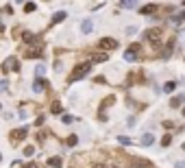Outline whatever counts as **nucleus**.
<instances>
[{
  "label": "nucleus",
  "instance_id": "obj_11",
  "mask_svg": "<svg viewBox=\"0 0 185 168\" xmlns=\"http://www.w3.org/2000/svg\"><path fill=\"white\" fill-rule=\"evenodd\" d=\"M91 29H94V22H91L89 18L81 22V31H83V33H91Z\"/></svg>",
  "mask_w": 185,
  "mask_h": 168
},
{
  "label": "nucleus",
  "instance_id": "obj_32",
  "mask_svg": "<svg viewBox=\"0 0 185 168\" xmlns=\"http://www.w3.org/2000/svg\"><path fill=\"white\" fill-rule=\"evenodd\" d=\"M91 168H107V166H105V164H94Z\"/></svg>",
  "mask_w": 185,
  "mask_h": 168
},
{
  "label": "nucleus",
  "instance_id": "obj_14",
  "mask_svg": "<svg viewBox=\"0 0 185 168\" xmlns=\"http://www.w3.org/2000/svg\"><path fill=\"white\" fill-rule=\"evenodd\" d=\"M155 9H157V5H144V7L140 9V13H142V15H148V13H155Z\"/></svg>",
  "mask_w": 185,
  "mask_h": 168
},
{
  "label": "nucleus",
  "instance_id": "obj_28",
  "mask_svg": "<svg viewBox=\"0 0 185 168\" xmlns=\"http://www.w3.org/2000/svg\"><path fill=\"white\" fill-rule=\"evenodd\" d=\"M24 168H39V164H37V162H26Z\"/></svg>",
  "mask_w": 185,
  "mask_h": 168
},
{
  "label": "nucleus",
  "instance_id": "obj_27",
  "mask_svg": "<svg viewBox=\"0 0 185 168\" xmlns=\"http://www.w3.org/2000/svg\"><path fill=\"white\" fill-rule=\"evenodd\" d=\"M35 153V149L31 146V144H29V146H24V155H33Z\"/></svg>",
  "mask_w": 185,
  "mask_h": 168
},
{
  "label": "nucleus",
  "instance_id": "obj_21",
  "mask_svg": "<svg viewBox=\"0 0 185 168\" xmlns=\"http://www.w3.org/2000/svg\"><path fill=\"white\" fill-rule=\"evenodd\" d=\"M50 111H52V114H61V111H63L61 103H52V105H50Z\"/></svg>",
  "mask_w": 185,
  "mask_h": 168
},
{
  "label": "nucleus",
  "instance_id": "obj_17",
  "mask_svg": "<svg viewBox=\"0 0 185 168\" xmlns=\"http://www.w3.org/2000/svg\"><path fill=\"white\" fill-rule=\"evenodd\" d=\"M174 90H176V83H174V81H168V83L164 85V92H166V94H170V92H174Z\"/></svg>",
  "mask_w": 185,
  "mask_h": 168
},
{
  "label": "nucleus",
  "instance_id": "obj_9",
  "mask_svg": "<svg viewBox=\"0 0 185 168\" xmlns=\"http://www.w3.org/2000/svg\"><path fill=\"white\" fill-rule=\"evenodd\" d=\"M131 168H152V164L148 159H142V157H133L131 159Z\"/></svg>",
  "mask_w": 185,
  "mask_h": 168
},
{
  "label": "nucleus",
  "instance_id": "obj_29",
  "mask_svg": "<svg viewBox=\"0 0 185 168\" xmlns=\"http://www.w3.org/2000/svg\"><path fill=\"white\" fill-rule=\"evenodd\" d=\"M44 72H46V68H44V66H39V68H37V79H41V77H44Z\"/></svg>",
  "mask_w": 185,
  "mask_h": 168
},
{
  "label": "nucleus",
  "instance_id": "obj_26",
  "mask_svg": "<svg viewBox=\"0 0 185 168\" xmlns=\"http://www.w3.org/2000/svg\"><path fill=\"white\" fill-rule=\"evenodd\" d=\"M118 142L126 146V144H131V138H126V135H120V138H118Z\"/></svg>",
  "mask_w": 185,
  "mask_h": 168
},
{
  "label": "nucleus",
  "instance_id": "obj_31",
  "mask_svg": "<svg viewBox=\"0 0 185 168\" xmlns=\"http://www.w3.org/2000/svg\"><path fill=\"white\" fill-rule=\"evenodd\" d=\"M122 7H126V9H133V7H135V2H122Z\"/></svg>",
  "mask_w": 185,
  "mask_h": 168
},
{
  "label": "nucleus",
  "instance_id": "obj_35",
  "mask_svg": "<svg viewBox=\"0 0 185 168\" xmlns=\"http://www.w3.org/2000/svg\"><path fill=\"white\" fill-rule=\"evenodd\" d=\"M183 151H185V142H183Z\"/></svg>",
  "mask_w": 185,
  "mask_h": 168
},
{
  "label": "nucleus",
  "instance_id": "obj_25",
  "mask_svg": "<svg viewBox=\"0 0 185 168\" xmlns=\"http://www.w3.org/2000/svg\"><path fill=\"white\" fill-rule=\"evenodd\" d=\"M161 144H164V146H170V144H172V138H170V135H164V138H161Z\"/></svg>",
  "mask_w": 185,
  "mask_h": 168
},
{
  "label": "nucleus",
  "instance_id": "obj_34",
  "mask_svg": "<svg viewBox=\"0 0 185 168\" xmlns=\"http://www.w3.org/2000/svg\"><path fill=\"white\" fill-rule=\"evenodd\" d=\"M176 168H185V162H179V164H176Z\"/></svg>",
  "mask_w": 185,
  "mask_h": 168
},
{
  "label": "nucleus",
  "instance_id": "obj_1",
  "mask_svg": "<svg viewBox=\"0 0 185 168\" xmlns=\"http://www.w3.org/2000/svg\"><path fill=\"white\" fill-rule=\"evenodd\" d=\"M89 68H91V63H81V66H76V68L72 70V74L67 77V83H74V81L87 77V74H89Z\"/></svg>",
  "mask_w": 185,
  "mask_h": 168
},
{
  "label": "nucleus",
  "instance_id": "obj_2",
  "mask_svg": "<svg viewBox=\"0 0 185 168\" xmlns=\"http://www.w3.org/2000/svg\"><path fill=\"white\" fill-rule=\"evenodd\" d=\"M140 55H142V46L140 44H131L129 50L124 53V59L126 61H135V59H140Z\"/></svg>",
  "mask_w": 185,
  "mask_h": 168
},
{
  "label": "nucleus",
  "instance_id": "obj_13",
  "mask_svg": "<svg viewBox=\"0 0 185 168\" xmlns=\"http://www.w3.org/2000/svg\"><path fill=\"white\" fill-rule=\"evenodd\" d=\"M113 103H115V96H107V98H105V101L100 103V114H102V111H105V109H107L109 105H113Z\"/></svg>",
  "mask_w": 185,
  "mask_h": 168
},
{
  "label": "nucleus",
  "instance_id": "obj_19",
  "mask_svg": "<svg viewBox=\"0 0 185 168\" xmlns=\"http://www.w3.org/2000/svg\"><path fill=\"white\" fill-rule=\"evenodd\" d=\"M65 144H67V146H76V144H79V138H76V135H67Z\"/></svg>",
  "mask_w": 185,
  "mask_h": 168
},
{
  "label": "nucleus",
  "instance_id": "obj_22",
  "mask_svg": "<svg viewBox=\"0 0 185 168\" xmlns=\"http://www.w3.org/2000/svg\"><path fill=\"white\" fill-rule=\"evenodd\" d=\"M61 120H63V125H72V122H74V118H72L70 114H63V116H61Z\"/></svg>",
  "mask_w": 185,
  "mask_h": 168
},
{
  "label": "nucleus",
  "instance_id": "obj_16",
  "mask_svg": "<svg viewBox=\"0 0 185 168\" xmlns=\"http://www.w3.org/2000/svg\"><path fill=\"white\" fill-rule=\"evenodd\" d=\"M183 101H185V96H174V98L170 101V107H174V109H176V107H181V103H183Z\"/></svg>",
  "mask_w": 185,
  "mask_h": 168
},
{
  "label": "nucleus",
  "instance_id": "obj_18",
  "mask_svg": "<svg viewBox=\"0 0 185 168\" xmlns=\"http://www.w3.org/2000/svg\"><path fill=\"white\" fill-rule=\"evenodd\" d=\"M48 164H50L52 168H61V166H63V164H61V157H50Z\"/></svg>",
  "mask_w": 185,
  "mask_h": 168
},
{
  "label": "nucleus",
  "instance_id": "obj_33",
  "mask_svg": "<svg viewBox=\"0 0 185 168\" xmlns=\"http://www.w3.org/2000/svg\"><path fill=\"white\" fill-rule=\"evenodd\" d=\"M2 33H5V24H2V22H0V35H2Z\"/></svg>",
  "mask_w": 185,
  "mask_h": 168
},
{
  "label": "nucleus",
  "instance_id": "obj_37",
  "mask_svg": "<svg viewBox=\"0 0 185 168\" xmlns=\"http://www.w3.org/2000/svg\"><path fill=\"white\" fill-rule=\"evenodd\" d=\"M111 168H118V166H111Z\"/></svg>",
  "mask_w": 185,
  "mask_h": 168
},
{
  "label": "nucleus",
  "instance_id": "obj_20",
  "mask_svg": "<svg viewBox=\"0 0 185 168\" xmlns=\"http://www.w3.org/2000/svg\"><path fill=\"white\" fill-rule=\"evenodd\" d=\"M105 59H107L105 53H94V55H91V61H105Z\"/></svg>",
  "mask_w": 185,
  "mask_h": 168
},
{
  "label": "nucleus",
  "instance_id": "obj_12",
  "mask_svg": "<svg viewBox=\"0 0 185 168\" xmlns=\"http://www.w3.org/2000/svg\"><path fill=\"white\" fill-rule=\"evenodd\" d=\"M152 142H155L152 133H144L142 135V146H152Z\"/></svg>",
  "mask_w": 185,
  "mask_h": 168
},
{
  "label": "nucleus",
  "instance_id": "obj_5",
  "mask_svg": "<svg viewBox=\"0 0 185 168\" xmlns=\"http://www.w3.org/2000/svg\"><path fill=\"white\" fill-rule=\"evenodd\" d=\"M22 39H24L26 44H33V48H41V46H44V39H41L39 35H35V33H24V35H22Z\"/></svg>",
  "mask_w": 185,
  "mask_h": 168
},
{
  "label": "nucleus",
  "instance_id": "obj_4",
  "mask_svg": "<svg viewBox=\"0 0 185 168\" xmlns=\"http://www.w3.org/2000/svg\"><path fill=\"white\" fill-rule=\"evenodd\" d=\"M98 48L100 50H115L118 48V39H113V37H102L98 42Z\"/></svg>",
  "mask_w": 185,
  "mask_h": 168
},
{
  "label": "nucleus",
  "instance_id": "obj_30",
  "mask_svg": "<svg viewBox=\"0 0 185 168\" xmlns=\"http://www.w3.org/2000/svg\"><path fill=\"white\" fill-rule=\"evenodd\" d=\"M7 85H9V83H7V81H0V94H2V92H5V90H7Z\"/></svg>",
  "mask_w": 185,
  "mask_h": 168
},
{
  "label": "nucleus",
  "instance_id": "obj_3",
  "mask_svg": "<svg viewBox=\"0 0 185 168\" xmlns=\"http://www.w3.org/2000/svg\"><path fill=\"white\" fill-rule=\"evenodd\" d=\"M144 37H146L150 44H159L161 37H164V31H161V29H148V31L144 33Z\"/></svg>",
  "mask_w": 185,
  "mask_h": 168
},
{
  "label": "nucleus",
  "instance_id": "obj_36",
  "mask_svg": "<svg viewBox=\"0 0 185 168\" xmlns=\"http://www.w3.org/2000/svg\"><path fill=\"white\" fill-rule=\"evenodd\" d=\"M183 116H185V107H183Z\"/></svg>",
  "mask_w": 185,
  "mask_h": 168
},
{
  "label": "nucleus",
  "instance_id": "obj_15",
  "mask_svg": "<svg viewBox=\"0 0 185 168\" xmlns=\"http://www.w3.org/2000/svg\"><path fill=\"white\" fill-rule=\"evenodd\" d=\"M65 15H67L65 11H57V13L52 15V24H59V22H63V20H65Z\"/></svg>",
  "mask_w": 185,
  "mask_h": 168
},
{
  "label": "nucleus",
  "instance_id": "obj_23",
  "mask_svg": "<svg viewBox=\"0 0 185 168\" xmlns=\"http://www.w3.org/2000/svg\"><path fill=\"white\" fill-rule=\"evenodd\" d=\"M35 9H37V5H35V2H26V5H24V11H26V13H33Z\"/></svg>",
  "mask_w": 185,
  "mask_h": 168
},
{
  "label": "nucleus",
  "instance_id": "obj_8",
  "mask_svg": "<svg viewBox=\"0 0 185 168\" xmlns=\"http://www.w3.org/2000/svg\"><path fill=\"white\" fill-rule=\"evenodd\" d=\"M26 135H29V129H24V127H22V129H15V131H11V142H13V144H15V142H22Z\"/></svg>",
  "mask_w": 185,
  "mask_h": 168
},
{
  "label": "nucleus",
  "instance_id": "obj_10",
  "mask_svg": "<svg viewBox=\"0 0 185 168\" xmlns=\"http://www.w3.org/2000/svg\"><path fill=\"white\" fill-rule=\"evenodd\" d=\"M46 87H48V81H44V79H35V83H33V90H35V92H44Z\"/></svg>",
  "mask_w": 185,
  "mask_h": 168
},
{
  "label": "nucleus",
  "instance_id": "obj_24",
  "mask_svg": "<svg viewBox=\"0 0 185 168\" xmlns=\"http://www.w3.org/2000/svg\"><path fill=\"white\" fill-rule=\"evenodd\" d=\"M174 22H185V11H181V13H176L174 18H172Z\"/></svg>",
  "mask_w": 185,
  "mask_h": 168
},
{
  "label": "nucleus",
  "instance_id": "obj_6",
  "mask_svg": "<svg viewBox=\"0 0 185 168\" xmlns=\"http://www.w3.org/2000/svg\"><path fill=\"white\" fill-rule=\"evenodd\" d=\"M20 70V61H17V57H9V59H5V63H2V72H17Z\"/></svg>",
  "mask_w": 185,
  "mask_h": 168
},
{
  "label": "nucleus",
  "instance_id": "obj_7",
  "mask_svg": "<svg viewBox=\"0 0 185 168\" xmlns=\"http://www.w3.org/2000/svg\"><path fill=\"white\" fill-rule=\"evenodd\" d=\"M24 57H26V59H41V57H44V50H41V48L26 46V48H24Z\"/></svg>",
  "mask_w": 185,
  "mask_h": 168
},
{
  "label": "nucleus",
  "instance_id": "obj_38",
  "mask_svg": "<svg viewBox=\"0 0 185 168\" xmlns=\"http://www.w3.org/2000/svg\"><path fill=\"white\" fill-rule=\"evenodd\" d=\"M0 159H2V155H0Z\"/></svg>",
  "mask_w": 185,
  "mask_h": 168
}]
</instances>
